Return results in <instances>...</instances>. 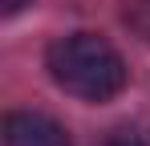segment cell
I'll return each mask as SVG.
<instances>
[{
	"mask_svg": "<svg viewBox=\"0 0 150 146\" xmlns=\"http://www.w3.org/2000/svg\"><path fill=\"white\" fill-rule=\"evenodd\" d=\"M45 69L65 94L81 101H110L126 85L122 53L98 33H69L57 37L45 53Z\"/></svg>",
	"mask_w": 150,
	"mask_h": 146,
	"instance_id": "obj_1",
	"label": "cell"
},
{
	"mask_svg": "<svg viewBox=\"0 0 150 146\" xmlns=\"http://www.w3.org/2000/svg\"><path fill=\"white\" fill-rule=\"evenodd\" d=\"M4 146H69V134L37 110H16L4 118Z\"/></svg>",
	"mask_w": 150,
	"mask_h": 146,
	"instance_id": "obj_2",
	"label": "cell"
},
{
	"mask_svg": "<svg viewBox=\"0 0 150 146\" xmlns=\"http://www.w3.org/2000/svg\"><path fill=\"white\" fill-rule=\"evenodd\" d=\"M101 146H150V122H126L118 130H110V138Z\"/></svg>",
	"mask_w": 150,
	"mask_h": 146,
	"instance_id": "obj_3",
	"label": "cell"
},
{
	"mask_svg": "<svg viewBox=\"0 0 150 146\" xmlns=\"http://www.w3.org/2000/svg\"><path fill=\"white\" fill-rule=\"evenodd\" d=\"M28 0H4V16H12V12H21Z\"/></svg>",
	"mask_w": 150,
	"mask_h": 146,
	"instance_id": "obj_4",
	"label": "cell"
}]
</instances>
